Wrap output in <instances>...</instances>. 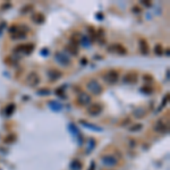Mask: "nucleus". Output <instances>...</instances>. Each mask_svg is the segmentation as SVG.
<instances>
[{
	"mask_svg": "<svg viewBox=\"0 0 170 170\" xmlns=\"http://www.w3.org/2000/svg\"><path fill=\"white\" fill-rule=\"evenodd\" d=\"M34 44L33 43H25V44H19V46H16L13 50L14 55H17V56H21V55H31L33 51H34Z\"/></svg>",
	"mask_w": 170,
	"mask_h": 170,
	"instance_id": "1",
	"label": "nucleus"
},
{
	"mask_svg": "<svg viewBox=\"0 0 170 170\" xmlns=\"http://www.w3.org/2000/svg\"><path fill=\"white\" fill-rule=\"evenodd\" d=\"M86 88H87V91L91 92L93 95H100V94L103 92L102 85L100 84L96 80H94V78L90 80V81L86 83Z\"/></svg>",
	"mask_w": 170,
	"mask_h": 170,
	"instance_id": "2",
	"label": "nucleus"
},
{
	"mask_svg": "<svg viewBox=\"0 0 170 170\" xmlns=\"http://www.w3.org/2000/svg\"><path fill=\"white\" fill-rule=\"evenodd\" d=\"M55 60H56L57 62L60 65V66H62V67H69L70 65H72V59H70V57L68 56L66 52H64V51H57L56 54H55Z\"/></svg>",
	"mask_w": 170,
	"mask_h": 170,
	"instance_id": "3",
	"label": "nucleus"
},
{
	"mask_svg": "<svg viewBox=\"0 0 170 170\" xmlns=\"http://www.w3.org/2000/svg\"><path fill=\"white\" fill-rule=\"evenodd\" d=\"M102 78L108 84H116L119 81V73L116 69H109L102 75Z\"/></svg>",
	"mask_w": 170,
	"mask_h": 170,
	"instance_id": "4",
	"label": "nucleus"
},
{
	"mask_svg": "<svg viewBox=\"0 0 170 170\" xmlns=\"http://www.w3.org/2000/svg\"><path fill=\"white\" fill-rule=\"evenodd\" d=\"M40 81H41V78H40V76H39V74L36 72L28 73L27 76L25 77V83L29 87H36L37 85L40 84Z\"/></svg>",
	"mask_w": 170,
	"mask_h": 170,
	"instance_id": "5",
	"label": "nucleus"
},
{
	"mask_svg": "<svg viewBox=\"0 0 170 170\" xmlns=\"http://www.w3.org/2000/svg\"><path fill=\"white\" fill-rule=\"evenodd\" d=\"M103 111V106L99 102H94V103H91L87 108H86V113L88 116H92V117H96L99 116L100 113Z\"/></svg>",
	"mask_w": 170,
	"mask_h": 170,
	"instance_id": "6",
	"label": "nucleus"
},
{
	"mask_svg": "<svg viewBox=\"0 0 170 170\" xmlns=\"http://www.w3.org/2000/svg\"><path fill=\"white\" fill-rule=\"evenodd\" d=\"M76 102H77V104L80 107H88L92 103V98H91V95L88 93L82 91L81 93H78V96L76 99Z\"/></svg>",
	"mask_w": 170,
	"mask_h": 170,
	"instance_id": "7",
	"label": "nucleus"
},
{
	"mask_svg": "<svg viewBox=\"0 0 170 170\" xmlns=\"http://www.w3.org/2000/svg\"><path fill=\"white\" fill-rule=\"evenodd\" d=\"M101 162L106 167H116L118 166V158L113 154H103L101 157Z\"/></svg>",
	"mask_w": 170,
	"mask_h": 170,
	"instance_id": "8",
	"label": "nucleus"
},
{
	"mask_svg": "<svg viewBox=\"0 0 170 170\" xmlns=\"http://www.w3.org/2000/svg\"><path fill=\"white\" fill-rule=\"evenodd\" d=\"M68 128H69V132L73 134V136H75V139H76V141L78 143V145L81 146V145L83 144V142H84V139H83V135H82L81 131L78 129V127H77L74 122H70V124L68 125Z\"/></svg>",
	"mask_w": 170,
	"mask_h": 170,
	"instance_id": "9",
	"label": "nucleus"
},
{
	"mask_svg": "<svg viewBox=\"0 0 170 170\" xmlns=\"http://www.w3.org/2000/svg\"><path fill=\"white\" fill-rule=\"evenodd\" d=\"M107 50H108V52L117 54V55H119V56H125V55H127V49H126L122 44H120V43H113V44H111Z\"/></svg>",
	"mask_w": 170,
	"mask_h": 170,
	"instance_id": "10",
	"label": "nucleus"
},
{
	"mask_svg": "<svg viewBox=\"0 0 170 170\" xmlns=\"http://www.w3.org/2000/svg\"><path fill=\"white\" fill-rule=\"evenodd\" d=\"M137 81H139V74L135 70L128 72L127 74H125V76L122 78V82L125 84H136Z\"/></svg>",
	"mask_w": 170,
	"mask_h": 170,
	"instance_id": "11",
	"label": "nucleus"
},
{
	"mask_svg": "<svg viewBox=\"0 0 170 170\" xmlns=\"http://www.w3.org/2000/svg\"><path fill=\"white\" fill-rule=\"evenodd\" d=\"M154 131L158 132V133H161V134H167V133L169 132V126H168V124H166V121L161 118V119H159V120L155 122V125H154Z\"/></svg>",
	"mask_w": 170,
	"mask_h": 170,
	"instance_id": "12",
	"label": "nucleus"
},
{
	"mask_svg": "<svg viewBox=\"0 0 170 170\" xmlns=\"http://www.w3.org/2000/svg\"><path fill=\"white\" fill-rule=\"evenodd\" d=\"M47 76L51 82H56V81H59L62 77V73L60 70H58L57 68H50L47 72Z\"/></svg>",
	"mask_w": 170,
	"mask_h": 170,
	"instance_id": "13",
	"label": "nucleus"
},
{
	"mask_svg": "<svg viewBox=\"0 0 170 170\" xmlns=\"http://www.w3.org/2000/svg\"><path fill=\"white\" fill-rule=\"evenodd\" d=\"M80 124L82 125V126H84V128H87V129H90V131H93V132H98V133H101L103 129L100 127V126H98V125H94V124H92V122H90V121H86V120H83V119H81L80 120Z\"/></svg>",
	"mask_w": 170,
	"mask_h": 170,
	"instance_id": "14",
	"label": "nucleus"
},
{
	"mask_svg": "<svg viewBox=\"0 0 170 170\" xmlns=\"http://www.w3.org/2000/svg\"><path fill=\"white\" fill-rule=\"evenodd\" d=\"M139 49L143 56H147L150 52V48H149V42L145 39H140L139 40Z\"/></svg>",
	"mask_w": 170,
	"mask_h": 170,
	"instance_id": "15",
	"label": "nucleus"
},
{
	"mask_svg": "<svg viewBox=\"0 0 170 170\" xmlns=\"http://www.w3.org/2000/svg\"><path fill=\"white\" fill-rule=\"evenodd\" d=\"M31 19L33 23L37 24V25H41L46 22V16L42 14V13H34L32 16H31Z\"/></svg>",
	"mask_w": 170,
	"mask_h": 170,
	"instance_id": "16",
	"label": "nucleus"
},
{
	"mask_svg": "<svg viewBox=\"0 0 170 170\" xmlns=\"http://www.w3.org/2000/svg\"><path fill=\"white\" fill-rule=\"evenodd\" d=\"M48 107H49L52 111H55V112H59V111H61V110H62V108H64L62 103H61V102H59V101H56V100H50V101L48 102Z\"/></svg>",
	"mask_w": 170,
	"mask_h": 170,
	"instance_id": "17",
	"label": "nucleus"
},
{
	"mask_svg": "<svg viewBox=\"0 0 170 170\" xmlns=\"http://www.w3.org/2000/svg\"><path fill=\"white\" fill-rule=\"evenodd\" d=\"M65 51L68 56H77L78 55V47L77 46H74V44H70L68 43L66 47H65Z\"/></svg>",
	"mask_w": 170,
	"mask_h": 170,
	"instance_id": "18",
	"label": "nucleus"
},
{
	"mask_svg": "<svg viewBox=\"0 0 170 170\" xmlns=\"http://www.w3.org/2000/svg\"><path fill=\"white\" fill-rule=\"evenodd\" d=\"M146 113H147V110L145 108H143V107H137V108H135L133 110V116L135 118H137V119H141L143 117H145Z\"/></svg>",
	"mask_w": 170,
	"mask_h": 170,
	"instance_id": "19",
	"label": "nucleus"
},
{
	"mask_svg": "<svg viewBox=\"0 0 170 170\" xmlns=\"http://www.w3.org/2000/svg\"><path fill=\"white\" fill-rule=\"evenodd\" d=\"M18 60H19V57H16V55H13V56L5 58V64L7 66H17Z\"/></svg>",
	"mask_w": 170,
	"mask_h": 170,
	"instance_id": "20",
	"label": "nucleus"
},
{
	"mask_svg": "<svg viewBox=\"0 0 170 170\" xmlns=\"http://www.w3.org/2000/svg\"><path fill=\"white\" fill-rule=\"evenodd\" d=\"M15 110H16V104H15V103H9V104H7V106L5 107L3 113H5L7 117H10L13 113L15 112Z\"/></svg>",
	"mask_w": 170,
	"mask_h": 170,
	"instance_id": "21",
	"label": "nucleus"
},
{
	"mask_svg": "<svg viewBox=\"0 0 170 170\" xmlns=\"http://www.w3.org/2000/svg\"><path fill=\"white\" fill-rule=\"evenodd\" d=\"M70 169L72 170H82L83 169V163L78 160V159H75L70 162Z\"/></svg>",
	"mask_w": 170,
	"mask_h": 170,
	"instance_id": "22",
	"label": "nucleus"
},
{
	"mask_svg": "<svg viewBox=\"0 0 170 170\" xmlns=\"http://www.w3.org/2000/svg\"><path fill=\"white\" fill-rule=\"evenodd\" d=\"M87 32H88V39L91 42H94L96 41V29L92 26H88L87 27Z\"/></svg>",
	"mask_w": 170,
	"mask_h": 170,
	"instance_id": "23",
	"label": "nucleus"
},
{
	"mask_svg": "<svg viewBox=\"0 0 170 170\" xmlns=\"http://www.w3.org/2000/svg\"><path fill=\"white\" fill-rule=\"evenodd\" d=\"M80 44L83 46L84 48H90V46H91V41H90V39H88L87 35H81Z\"/></svg>",
	"mask_w": 170,
	"mask_h": 170,
	"instance_id": "24",
	"label": "nucleus"
},
{
	"mask_svg": "<svg viewBox=\"0 0 170 170\" xmlns=\"http://www.w3.org/2000/svg\"><path fill=\"white\" fill-rule=\"evenodd\" d=\"M65 87H66V86L64 85V86H60V87L56 88L55 93H56L57 96H59V98H61V99L67 98V95H66V91H65Z\"/></svg>",
	"mask_w": 170,
	"mask_h": 170,
	"instance_id": "25",
	"label": "nucleus"
},
{
	"mask_svg": "<svg viewBox=\"0 0 170 170\" xmlns=\"http://www.w3.org/2000/svg\"><path fill=\"white\" fill-rule=\"evenodd\" d=\"M36 94L40 95V96H48V95L51 94V91L48 87H42V88H39L36 91Z\"/></svg>",
	"mask_w": 170,
	"mask_h": 170,
	"instance_id": "26",
	"label": "nucleus"
},
{
	"mask_svg": "<svg viewBox=\"0 0 170 170\" xmlns=\"http://www.w3.org/2000/svg\"><path fill=\"white\" fill-rule=\"evenodd\" d=\"M17 140V137H16V135L15 134H8L5 139H3V143H6V144H11V143H14V142Z\"/></svg>",
	"mask_w": 170,
	"mask_h": 170,
	"instance_id": "27",
	"label": "nucleus"
},
{
	"mask_svg": "<svg viewBox=\"0 0 170 170\" xmlns=\"http://www.w3.org/2000/svg\"><path fill=\"white\" fill-rule=\"evenodd\" d=\"M140 91H141L143 94H145V95H151V94L154 92V90H153L151 86H147V85L142 86L141 88H140Z\"/></svg>",
	"mask_w": 170,
	"mask_h": 170,
	"instance_id": "28",
	"label": "nucleus"
},
{
	"mask_svg": "<svg viewBox=\"0 0 170 170\" xmlns=\"http://www.w3.org/2000/svg\"><path fill=\"white\" fill-rule=\"evenodd\" d=\"M143 81L146 84H152V83H154V77L151 74H145V75H143Z\"/></svg>",
	"mask_w": 170,
	"mask_h": 170,
	"instance_id": "29",
	"label": "nucleus"
},
{
	"mask_svg": "<svg viewBox=\"0 0 170 170\" xmlns=\"http://www.w3.org/2000/svg\"><path fill=\"white\" fill-rule=\"evenodd\" d=\"M154 54L157 56H162L163 55V47L160 43L155 44V47H154Z\"/></svg>",
	"mask_w": 170,
	"mask_h": 170,
	"instance_id": "30",
	"label": "nucleus"
},
{
	"mask_svg": "<svg viewBox=\"0 0 170 170\" xmlns=\"http://www.w3.org/2000/svg\"><path fill=\"white\" fill-rule=\"evenodd\" d=\"M142 128H143V125H142V124H135V125L131 126L128 129H129V132H132V133H135V132H140Z\"/></svg>",
	"mask_w": 170,
	"mask_h": 170,
	"instance_id": "31",
	"label": "nucleus"
},
{
	"mask_svg": "<svg viewBox=\"0 0 170 170\" xmlns=\"http://www.w3.org/2000/svg\"><path fill=\"white\" fill-rule=\"evenodd\" d=\"M94 147H95V141L93 139H90L88 144H87V153H90L92 150H94Z\"/></svg>",
	"mask_w": 170,
	"mask_h": 170,
	"instance_id": "32",
	"label": "nucleus"
},
{
	"mask_svg": "<svg viewBox=\"0 0 170 170\" xmlns=\"http://www.w3.org/2000/svg\"><path fill=\"white\" fill-rule=\"evenodd\" d=\"M32 9H33V5H25L21 9V14H27L28 11H31Z\"/></svg>",
	"mask_w": 170,
	"mask_h": 170,
	"instance_id": "33",
	"label": "nucleus"
},
{
	"mask_svg": "<svg viewBox=\"0 0 170 170\" xmlns=\"http://www.w3.org/2000/svg\"><path fill=\"white\" fill-rule=\"evenodd\" d=\"M132 11H133L134 14H141L142 8L139 7V6H133V7H132Z\"/></svg>",
	"mask_w": 170,
	"mask_h": 170,
	"instance_id": "34",
	"label": "nucleus"
},
{
	"mask_svg": "<svg viewBox=\"0 0 170 170\" xmlns=\"http://www.w3.org/2000/svg\"><path fill=\"white\" fill-rule=\"evenodd\" d=\"M168 101H169V93H166V95L163 96V100H162V104H161V107H165V106L168 103Z\"/></svg>",
	"mask_w": 170,
	"mask_h": 170,
	"instance_id": "35",
	"label": "nucleus"
},
{
	"mask_svg": "<svg viewBox=\"0 0 170 170\" xmlns=\"http://www.w3.org/2000/svg\"><path fill=\"white\" fill-rule=\"evenodd\" d=\"M141 3L143 6H145V7H147V8H150V7H152V2L151 1H145V0H142Z\"/></svg>",
	"mask_w": 170,
	"mask_h": 170,
	"instance_id": "36",
	"label": "nucleus"
},
{
	"mask_svg": "<svg viewBox=\"0 0 170 170\" xmlns=\"http://www.w3.org/2000/svg\"><path fill=\"white\" fill-rule=\"evenodd\" d=\"M41 55L43 57H47L49 55V50H48V48H43L42 50H41Z\"/></svg>",
	"mask_w": 170,
	"mask_h": 170,
	"instance_id": "37",
	"label": "nucleus"
},
{
	"mask_svg": "<svg viewBox=\"0 0 170 170\" xmlns=\"http://www.w3.org/2000/svg\"><path fill=\"white\" fill-rule=\"evenodd\" d=\"M7 26V23L6 22H0V35L2 34V31H3V28Z\"/></svg>",
	"mask_w": 170,
	"mask_h": 170,
	"instance_id": "38",
	"label": "nucleus"
},
{
	"mask_svg": "<svg viewBox=\"0 0 170 170\" xmlns=\"http://www.w3.org/2000/svg\"><path fill=\"white\" fill-rule=\"evenodd\" d=\"M95 17H96L98 21H103V18H104V16H103L102 13H98V14L95 15Z\"/></svg>",
	"mask_w": 170,
	"mask_h": 170,
	"instance_id": "39",
	"label": "nucleus"
},
{
	"mask_svg": "<svg viewBox=\"0 0 170 170\" xmlns=\"http://www.w3.org/2000/svg\"><path fill=\"white\" fill-rule=\"evenodd\" d=\"M87 62H88V60H87L86 58H82V59H81V65H82V66H86Z\"/></svg>",
	"mask_w": 170,
	"mask_h": 170,
	"instance_id": "40",
	"label": "nucleus"
},
{
	"mask_svg": "<svg viewBox=\"0 0 170 170\" xmlns=\"http://www.w3.org/2000/svg\"><path fill=\"white\" fill-rule=\"evenodd\" d=\"M88 170H95V162H94V161H92V162H91Z\"/></svg>",
	"mask_w": 170,
	"mask_h": 170,
	"instance_id": "41",
	"label": "nucleus"
},
{
	"mask_svg": "<svg viewBox=\"0 0 170 170\" xmlns=\"http://www.w3.org/2000/svg\"><path fill=\"white\" fill-rule=\"evenodd\" d=\"M165 54H166V56H167V57L169 56V48H167V49H166V51H165Z\"/></svg>",
	"mask_w": 170,
	"mask_h": 170,
	"instance_id": "42",
	"label": "nucleus"
}]
</instances>
